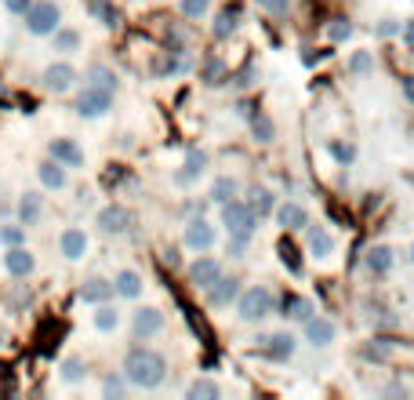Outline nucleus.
<instances>
[{
    "instance_id": "obj_46",
    "label": "nucleus",
    "mask_w": 414,
    "mask_h": 400,
    "mask_svg": "<svg viewBox=\"0 0 414 400\" xmlns=\"http://www.w3.org/2000/svg\"><path fill=\"white\" fill-rule=\"evenodd\" d=\"M120 393H124L120 378H105V396H120Z\"/></svg>"
},
{
    "instance_id": "obj_8",
    "label": "nucleus",
    "mask_w": 414,
    "mask_h": 400,
    "mask_svg": "<svg viewBox=\"0 0 414 400\" xmlns=\"http://www.w3.org/2000/svg\"><path fill=\"white\" fill-rule=\"evenodd\" d=\"M131 222H135V219H131V212H127V207H105V212L98 215V226L105 229V233H127V229H131Z\"/></svg>"
},
{
    "instance_id": "obj_31",
    "label": "nucleus",
    "mask_w": 414,
    "mask_h": 400,
    "mask_svg": "<svg viewBox=\"0 0 414 400\" xmlns=\"http://www.w3.org/2000/svg\"><path fill=\"white\" fill-rule=\"evenodd\" d=\"M87 77H91V84H95V88H102V91H113V88H117V77L109 73L105 66H95Z\"/></svg>"
},
{
    "instance_id": "obj_5",
    "label": "nucleus",
    "mask_w": 414,
    "mask_h": 400,
    "mask_svg": "<svg viewBox=\"0 0 414 400\" xmlns=\"http://www.w3.org/2000/svg\"><path fill=\"white\" fill-rule=\"evenodd\" d=\"M109 98H113V91H102V88H95V84H87V88L80 91V98H77V113L80 117H102L109 110Z\"/></svg>"
},
{
    "instance_id": "obj_32",
    "label": "nucleus",
    "mask_w": 414,
    "mask_h": 400,
    "mask_svg": "<svg viewBox=\"0 0 414 400\" xmlns=\"http://www.w3.org/2000/svg\"><path fill=\"white\" fill-rule=\"evenodd\" d=\"M251 207L258 215H269L273 212V193H269V189H254V193H251Z\"/></svg>"
},
{
    "instance_id": "obj_6",
    "label": "nucleus",
    "mask_w": 414,
    "mask_h": 400,
    "mask_svg": "<svg viewBox=\"0 0 414 400\" xmlns=\"http://www.w3.org/2000/svg\"><path fill=\"white\" fill-rule=\"evenodd\" d=\"M189 280H193L196 288L211 291L218 280H222V266H218L214 259H196V262L189 266Z\"/></svg>"
},
{
    "instance_id": "obj_10",
    "label": "nucleus",
    "mask_w": 414,
    "mask_h": 400,
    "mask_svg": "<svg viewBox=\"0 0 414 400\" xmlns=\"http://www.w3.org/2000/svg\"><path fill=\"white\" fill-rule=\"evenodd\" d=\"M51 157H55L62 167H80V164H84L80 146L70 142V138H55V142H51Z\"/></svg>"
},
{
    "instance_id": "obj_20",
    "label": "nucleus",
    "mask_w": 414,
    "mask_h": 400,
    "mask_svg": "<svg viewBox=\"0 0 414 400\" xmlns=\"http://www.w3.org/2000/svg\"><path fill=\"white\" fill-rule=\"evenodd\" d=\"M40 182L48 186V189H62L65 186V167L51 157L48 164H40Z\"/></svg>"
},
{
    "instance_id": "obj_41",
    "label": "nucleus",
    "mask_w": 414,
    "mask_h": 400,
    "mask_svg": "<svg viewBox=\"0 0 414 400\" xmlns=\"http://www.w3.org/2000/svg\"><path fill=\"white\" fill-rule=\"evenodd\" d=\"M327 150H331V157H335V160H342V164H353V146L331 142V146H327Z\"/></svg>"
},
{
    "instance_id": "obj_25",
    "label": "nucleus",
    "mask_w": 414,
    "mask_h": 400,
    "mask_svg": "<svg viewBox=\"0 0 414 400\" xmlns=\"http://www.w3.org/2000/svg\"><path fill=\"white\" fill-rule=\"evenodd\" d=\"M251 135H254L258 142H273V135H276L273 120H269V117H261V113H254V117H251Z\"/></svg>"
},
{
    "instance_id": "obj_11",
    "label": "nucleus",
    "mask_w": 414,
    "mask_h": 400,
    "mask_svg": "<svg viewBox=\"0 0 414 400\" xmlns=\"http://www.w3.org/2000/svg\"><path fill=\"white\" fill-rule=\"evenodd\" d=\"M77 80V70L65 66V62H58V66H48V73H44V84H48L51 91H70Z\"/></svg>"
},
{
    "instance_id": "obj_50",
    "label": "nucleus",
    "mask_w": 414,
    "mask_h": 400,
    "mask_svg": "<svg viewBox=\"0 0 414 400\" xmlns=\"http://www.w3.org/2000/svg\"><path fill=\"white\" fill-rule=\"evenodd\" d=\"M410 259H414V255H410Z\"/></svg>"
},
{
    "instance_id": "obj_44",
    "label": "nucleus",
    "mask_w": 414,
    "mask_h": 400,
    "mask_svg": "<svg viewBox=\"0 0 414 400\" xmlns=\"http://www.w3.org/2000/svg\"><path fill=\"white\" fill-rule=\"evenodd\" d=\"M8 4V11H15V15H26L30 8H33V0H4Z\"/></svg>"
},
{
    "instance_id": "obj_12",
    "label": "nucleus",
    "mask_w": 414,
    "mask_h": 400,
    "mask_svg": "<svg viewBox=\"0 0 414 400\" xmlns=\"http://www.w3.org/2000/svg\"><path fill=\"white\" fill-rule=\"evenodd\" d=\"M4 266H8V273L11 277H26V273H33V255L26 247H8V255H4Z\"/></svg>"
},
{
    "instance_id": "obj_38",
    "label": "nucleus",
    "mask_w": 414,
    "mask_h": 400,
    "mask_svg": "<svg viewBox=\"0 0 414 400\" xmlns=\"http://www.w3.org/2000/svg\"><path fill=\"white\" fill-rule=\"evenodd\" d=\"M189 396H193V400H200V396H218V386L207 382V378H196V382L189 386Z\"/></svg>"
},
{
    "instance_id": "obj_26",
    "label": "nucleus",
    "mask_w": 414,
    "mask_h": 400,
    "mask_svg": "<svg viewBox=\"0 0 414 400\" xmlns=\"http://www.w3.org/2000/svg\"><path fill=\"white\" fill-rule=\"evenodd\" d=\"M283 317H295V321H309L313 317V302H305V299H287L283 302Z\"/></svg>"
},
{
    "instance_id": "obj_21",
    "label": "nucleus",
    "mask_w": 414,
    "mask_h": 400,
    "mask_svg": "<svg viewBox=\"0 0 414 400\" xmlns=\"http://www.w3.org/2000/svg\"><path fill=\"white\" fill-rule=\"evenodd\" d=\"M40 193H26L18 200V219H22V226H33L37 219H40Z\"/></svg>"
},
{
    "instance_id": "obj_9",
    "label": "nucleus",
    "mask_w": 414,
    "mask_h": 400,
    "mask_svg": "<svg viewBox=\"0 0 414 400\" xmlns=\"http://www.w3.org/2000/svg\"><path fill=\"white\" fill-rule=\"evenodd\" d=\"M258 342H261V353L273 356V361H287V356L295 353L291 335H266V339H258Z\"/></svg>"
},
{
    "instance_id": "obj_42",
    "label": "nucleus",
    "mask_w": 414,
    "mask_h": 400,
    "mask_svg": "<svg viewBox=\"0 0 414 400\" xmlns=\"http://www.w3.org/2000/svg\"><path fill=\"white\" fill-rule=\"evenodd\" d=\"M80 375H84V364L80 361H65L62 364V378H65V382H77Z\"/></svg>"
},
{
    "instance_id": "obj_49",
    "label": "nucleus",
    "mask_w": 414,
    "mask_h": 400,
    "mask_svg": "<svg viewBox=\"0 0 414 400\" xmlns=\"http://www.w3.org/2000/svg\"><path fill=\"white\" fill-rule=\"evenodd\" d=\"M407 40H410V44H414V22L407 26Z\"/></svg>"
},
{
    "instance_id": "obj_47",
    "label": "nucleus",
    "mask_w": 414,
    "mask_h": 400,
    "mask_svg": "<svg viewBox=\"0 0 414 400\" xmlns=\"http://www.w3.org/2000/svg\"><path fill=\"white\" fill-rule=\"evenodd\" d=\"M378 33H382V37H392V33H400V26H396V22H385V26H378Z\"/></svg>"
},
{
    "instance_id": "obj_35",
    "label": "nucleus",
    "mask_w": 414,
    "mask_h": 400,
    "mask_svg": "<svg viewBox=\"0 0 414 400\" xmlns=\"http://www.w3.org/2000/svg\"><path fill=\"white\" fill-rule=\"evenodd\" d=\"M327 37H331L335 44H338V40H349V37H353V26H349V18H335V22L327 26Z\"/></svg>"
},
{
    "instance_id": "obj_17",
    "label": "nucleus",
    "mask_w": 414,
    "mask_h": 400,
    "mask_svg": "<svg viewBox=\"0 0 414 400\" xmlns=\"http://www.w3.org/2000/svg\"><path fill=\"white\" fill-rule=\"evenodd\" d=\"M276 219H280L283 229H302V226H309V215H305L302 204H283L280 212H276Z\"/></svg>"
},
{
    "instance_id": "obj_48",
    "label": "nucleus",
    "mask_w": 414,
    "mask_h": 400,
    "mask_svg": "<svg viewBox=\"0 0 414 400\" xmlns=\"http://www.w3.org/2000/svg\"><path fill=\"white\" fill-rule=\"evenodd\" d=\"M403 91H407V98L414 102V77H403Z\"/></svg>"
},
{
    "instance_id": "obj_16",
    "label": "nucleus",
    "mask_w": 414,
    "mask_h": 400,
    "mask_svg": "<svg viewBox=\"0 0 414 400\" xmlns=\"http://www.w3.org/2000/svg\"><path fill=\"white\" fill-rule=\"evenodd\" d=\"M305 339H309L313 346H327V342H331L335 339V324L331 321H305Z\"/></svg>"
},
{
    "instance_id": "obj_28",
    "label": "nucleus",
    "mask_w": 414,
    "mask_h": 400,
    "mask_svg": "<svg viewBox=\"0 0 414 400\" xmlns=\"http://www.w3.org/2000/svg\"><path fill=\"white\" fill-rule=\"evenodd\" d=\"M87 8H91V15H98V18H102V26H117V22H120L117 8H109L105 0H91V4H87Z\"/></svg>"
},
{
    "instance_id": "obj_37",
    "label": "nucleus",
    "mask_w": 414,
    "mask_h": 400,
    "mask_svg": "<svg viewBox=\"0 0 414 400\" xmlns=\"http://www.w3.org/2000/svg\"><path fill=\"white\" fill-rule=\"evenodd\" d=\"M280 255H283V262H287V269H291V273H302L298 251H295V244H291V240H280Z\"/></svg>"
},
{
    "instance_id": "obj_43",
    "label": "nucleus",
    "mask_w": 414,
    "mask_h": 400,
    "mask_svg": "<svg viewBox=\"0 0 414 400\" xmlns=\"http://www.w3.org/2000/svg\"><path fill=\"white\" fill-rule=\"evenodd\" d=\"M349 66H353L356 73H370V66H375V62H370V55H367V51H356V55H353V62H349Z\"/></svg>"
},
{
    "instance_id": "obj_13",
    "label": "nucleus",
    "mask_w": 414,
    "mask_h": 400,
    "mask_svg": "<svg viewBox=\"0 0 414 400\" xmlns=\"http://www.w3.org/2000/svg\"><path fill=\"white\" fill-rule=\"evenodd\" d=\"M113 280H87L84 288H80V302H95V306H102L105 299H113Z\"/></svg>"
},
{
    "instance_id": "obj_34",
    "label": "nucleus",
    "mask_w": 414,
    "mask_h": 400,
    "mask_svg": "<svg viewBox=\"0 0 414 400\" xmlns=\"http://www.w3.org/2000/svg\"><path fill=\"white\" fill-rule=\"evenodd\" d=\"M117 321H120V317H117V309H109V306H102V309L95 313V328H98V331H113Z\"/></svg>"
},
{
    "instance_id": "obj_36",
    "label": "nucleus",
    "mask_w": 414,
    "mask_h": 400,
    "mask_svg": "<svg viewBox=\"0 0 414 400\" xmlns=\"http://www.w3.org/2000/svg\"><path fill=\"white\" fill-rule=\"evenodd\" d=\"M77 44H80V37L73 30H55V48L58 51H73Z\"/></svg>"
},
{
    "instance_id": "obj_19",
    "label": "nucleus",
    "mask_w": 414,
    "mask_h": 400,
    "mask_svg": "<svg viewBox=\"0 0 414 400\" xmlns=\"http://www.w3.org/2000/svg\"><path fill=\"white\" fill-rule=\"evenodd\" d=\"M240 295V280H218L214 288H211V306H229L233 299Z\"/></svg>"
},
{
    "instance_id": "obj_24",
    "label": "nucleus",
    "mask_w": 414,
    "mask_h": 400,
    "mask_svg": "<svg viewBox=\"0 0 414 400\" xmlns=\"http://www.w3.org/2000/svg\"><path fill=\"white\" fill-rule=\"evenodd\" d=\"M233 197H236V182H233V179H214L211 200H214V204H229Z\"/></svg>"
},
{
    "instance_id": "obj_27",
    "label": "nucleus",
    "mask_w": 414,
    "mask_h": 400,
    "mask_svg": "<svg viewBox=\"0 0 414 400\" xmlns=\"http://www.w3.org/2000/svg\"><path fill=\"white\" fill-rule=\"evenodd\" d=\"M186 70H189V55L182 48H171L167 62H164V73H186Z\"/></svg>"
},
{
    "instance_id": "obj_14",
    "label": "nucleus",
    "mask_w": 414,
    "mask_h": 400,
    "mask_svg": "<svg viewBox=\"0 0 414 400\" xmlns=\"http://www.w3.org/2000/svg\"><path fill=\"white\" fill-rule=\"evenodd\" d=\"M58 247H62V255H65V259H84V251H87V237H84V229H65L62 240H58Z\"/></svg>"
},
{
    "instance_id": "obj_3",
    "label": "nucleus",
    "mask_w": 414,
    "mask_h": 400,
    "mask_svg": "<svg viewBox=\"0 0 414 400\" xmlns=\"http://www.w3.org/2000/svg\"><path fill=\"white\" fill-rule=\"evenodd\" d=\"M269 313H273V295L266 288H251L240 295V317L244 321H261Z\"/></svg>"
},
{
    "instance_id": "obj_4",
    "label": "nucleus",
    "mask_w": 414,
    "mask_h": 400,
    "mask_svg": "<svg viewBox=\"0 0 414 400\" xmlns=\"http://www.w3.org/2000/svg\"><path fill=\"white\" fill-rule=\"evenodd\" d=\"M26 30H30V33H37V37H48V33H55V30H58V8H55V4H48V0H40V4H33V8L26 11Z\"/></svg>"
},
{
    "instance_id": "obj_33",
    "label": "nucleus",
    "mask_w": 414,
    "mask_h": 400,
    "mask_svg": "<svg viewBox=\"0 0 414 400\" xmlns=\"http://www.w3.org/2000/svg\"><path fill=\"white\" fill-rule=\"evenodd\" d=\"M22 240H26V226H4V229H0V244L18 247Z\"/></svg>"
},
{
    "instance_id": "obj_40",
    "label": "nucleus",
    "mask_w": 414,
    "mask_h": 400,
    "mask_svg": "<svg viewBox=\"0 0 414 400\" xmlns=\"http://www.w3.org/2000/svg\"><path fill=\"white\" fill-rule=\"evenodd\" d=\"M207 4H211V0H182V15L186 18H200L207 11Z\"/></svg>"
},
{
    "instance_id": "obj_1",
    "label": "nucleus",
    "mask_w": 414,
    "mask_h": 400,
    "mask_svg": "<svg viewBox=\"0 0 414 400\" xmlns=\"http://www.w3.org/2000/svg\"><path fill=\"white\" fill-rule=\"evenodd\" d=\"M167 375V361L153 349H131L127 361H124V378L131 386H142V389H157Z\"/></svg>"
},
{
    "instance_id": "obj_7",
    "label": "nucleus",
    "mask_w": 414,
    "mask_h": 400,
    "mask_svg": "<svg viewBox=\"0 0 414 400\" xmlns=\"http://www.w3.org/2000/svg\"><path fill=\"white\" fill-rule=\"evenodd\" d=\"M211 244H214V226H211L207 219H193V222L186 226V247L207 251Z\"/></svg>"
},
{
    "instance_id": "obj_2",
    "label": "nucleus",
    "mask_w": 414,
    "mask_h": 400,
    "mask_svg": "<svg viewBox=\"0 0 414 400\" xmlns=\"http://www.w3.org/2000/svg\"><path fill=\"white\" fill-rule=\"evenodd\" d=\"M222 222H226V229H229V237L233 240H251V233H254V226H258V212L247 204V200H229V204H222Z\"/></svg>"
},
{
    "instance_id": "obj_39",
    "label": "nucleus",
    "mask_w": 414,
    "mask_h": 400,
    "mask_svg": "<svg viewBox=\"0 0 414 400\" xmlns=\"http://www.w3.org/2000/svg\"><path fill=\"white\" fill-rule=\"evenodd\" d=\"M222 77H226V66L218 58H207V66H204V80L207 84H222Z\"/></svg>"
},
{
    "instance_id": "obj_22",
    "label": "nucleus",
    "mask_w": 414,
    "mask_h": 400,
    "mask_svg": "<svg viewBox=\"0 0 414 400\" xmlns=\"http://www.w3.org/2000/svg\"><path fill=\"white\" fill-rule=\"evenodd\" d=\"M204 167H207V153H196V150H193V153L186 157V167L179 172V182H193L196 175L204 172Z\"/></svg>"
},
{
    "instance_id": "obj_18",
    "label": "nucleus",
    "mask_w": 414,
    "mask_h": 400,
    "mask_svg": "<svg viewBox=\"0 0 414 400\" xmlns=\"http://www.w3.org/2000/svg\"><path fill=\"white\" fill-rule=\"evenodd\" d=\"M113 288H117V295H124V299H138V291H142V277H138L135 269H124V273H117Z\"/></svg>"
},
{
    "instance_id": "obj_45",
    "label": "nucleus",
    "mask_w": 414,
    "mask_h": 400,
    "mask_svg": "<svg viewBox=\"0 0 414 400\" xmlns=\"http://www.w3.org/2000/svg\"><path fill=\"white\" fill-rule=\"evenodd\" d=\"M266 11H273V15H280V11H287V0H258Z\"/></svg>"
},
{
    "instance_id": "obj_29",
    "label": "nucleus",
    "mask_w": 414,
    "mask_h": 400,
    "mask_svg": "<svg viewBox=\"0 0 414 400\" xmlns=\"http://www.w3.org/2000/svg\"><path fill=\"white\" fill-rule=\"evenodd\" d=\"M367 266L375 269V273H385V269L392 266V251H389V247H375V251L367 255Z\"/></svg>"
},
{
    "instance_id": "obj_30",
    "label": "nucleus",
    "mask_w": 414,
    "mask_h": 400,
    "mask_svg": "<svg viewBox=\"0 0 414 400\" xmlns=\"http://www.w3.org/2000/svg\"><path fill=\"white\" fill-rule=\"evenodd\" d=\"M233 30H236V11H222V15L214 18V37L218 40H226Z\"/></svg>"
},
{
    "instance_id": "obj_23",
    "label": "nucleus",
    "mask_w": 414,
    "mask_h": 400,
    "mask_svg": "<svg viewBox=\"0 0 414 400\" xmlns=\"http://www.w3.org/2000/svg\"><path fill=\"white\" fill-rule=\"evenodd\" d=\"M309 247H313V255H316V259H327L335 244H331V237H327L320 226H309Z\"/></svg>"
},
{
    "instance_id": "obj_15",
    "label": "nucleus",
    "mask_w": 414,
    "mask_h": 400,
    "mask_svg": "<svg viewBox=\"0 0 414 400\" xmlns=\"http://www.w3.org/2000/svg\"><path fill=\"white\" fill-rule=\"evenodd\" d=\"M160 328H164V313H160V309H138V313H135V331L142 335V339L157 335Z\"/></svg>"
}]
</instances>
